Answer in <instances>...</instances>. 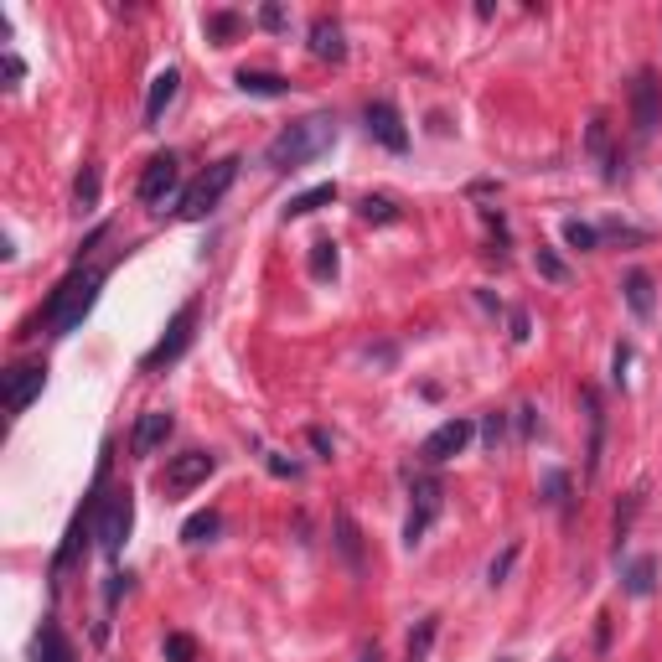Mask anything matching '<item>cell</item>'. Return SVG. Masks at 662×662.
Returning a JSON list of instances; mask_svg holds the SVG:
<instances>
[{
  "mask_svg": "<svg viewBox=\"0 0 662 662\" xmlns=\"http://www.w3.org/2000/svg\"><path fill=\"white\" fill-rule=\"evenodd\" d=\"M533 425H538L533 409H518V430H523V435H533Z\"/></svg>",
  "mask_w": 662,
  "mask_h": 662,
  "instance_id": "cell-39",
  "label": "cell"
},
{
  "mask_svg": "<svg viewBox=\"0 0 662 662\" xmlns=\"http://www.w3.org/2000/svg\"><path fill=\"white\" fill-rule=\"evenodd\" d=\"M337 244H331V238H321V244H311V275L316 280H337Z\"/></svg>",
  "mask_w": 662,
  "mask_h": 662,
  "instance_id": "cell-25",
  "label": "cell"
},
{
  "mask_svg": "<svg viewBox=\"0 0 662 662\" xmlns=\"http://www.w3.org/2000/svg\"><path fill=\"white\" fill-rule=\"evenodd\" d=\"M652 585H657V559L652 554H642V559H631V569H626V595H652Z\"/></svg>",
  "mask_w": 662,
  "mask_h": 662,
  "instance_id": "cell-20",
  "label": "cell"
},
{
  "mask_svg": "<svg viewBox=\"0 0 662 662\" xmlns=\"http://www.w3.org/2000/svg\"><path fill=\"white\" fill-rule=\"evenodd\" d=\"M564 244L585 254V249H595V244H600V233H595L590 223H580V218H569V223H564Z\"/></svg>",
  "mask_w": 662,
  "mask_h": 662,
  "instance_id": "cell-28",
  "label": "cell"
},
{
  "mask_svg": "<svg viewBox=\"0 0 662 662\" xmlns=\"http://www.w3.org/2000/svg\"><path fill=\"white\" fill-rule=\"evenodd\" d=\"M533 259H538V275H544V280H554V285H559V280H569V269H564V259H559L554 249L538 244V254H533Z\"/></svg>",
  "mask_w": 662,
  "mask_h": 662,
  "instance_id": "cell-33",
  "label": "cell"
},
{
  "mask_svg": "<svg viewBox=\"0 0 662 662\" xmlns=\"http://www.w3.org/2000/svg\"><path fill=\"white\" fill-rule=\"evenodd\" d=\"M238 182V156H223V161H213V166H207L202 176H197V182L182 192V207H176V218H207V213H213V207L223 202V192Z\"/></svg>",
  "mask_w": 662,
  "mask_h": 662,
  "instance_id": "cell-3",
  "label": "cell"
},
{
  "mask_svg": "<svg viewBox=\"0 0 662 662\" xmlns=\"http://www.w3.org/2000/svg\"><path fill=\"white\" fill-rule=\"evenodd\" d=\"M326 202H337V187H331V182H321V187H311V192L290 197V207H285V223H295V218H311V213H321Z\"/></svg>",
  "mask_w": 662,
  "mask_h": 662,
  "instance_id": "cell-19",
  "label": "cell"
},
{
  "mask_svg": "<svg viewBox=\"0 0 662 662\" xmlns=\"http://www.w3.org/2000/svg\"><path fill=\"white\" fill-rule=\"evenodd\" d=\"M337 549L347 554V564H352V569H363V533H357V523H352L347 513L337 518Z\"/></svg>",
  "mask_w": 662,
  "mask_h": 662,
  "instance_id": "cell-22",
  "label": "cell"
},
{
  "mask_svg": "<svg viewBox=\"0 0 662 662\" xmlns=\"http://www.w3.org/2000/svg\"><path fill=\"white\" fill-rule=\"evenodd\" d=\"M585 145H590V156H595L600 166H606V176L616 182V150H611V119H606V114H595V119H590Z\"/></svg>",
  "mask_w": 662,
  "mask_h": 662,
  "instance_id": "cell-17",
  "label": "cell"
},
{
  "mask_svg": "<svg viewBox=\"0 0 662 662\" xmlns=\"http://www.w3.org/2000/svg\"><path fill=\"white\" fill-rule=\"evenodd\" d=\"M42 388H47V368L42 363H16L6 373V409L11 414H26V409L42 399Z\"/></svg>",
  "mask_w": 662,
  "mask_h": 662,
  "instance_id": "cell-11",
  "label": "cell"
},
{
  "mask_svg": "<svg viewBox=\"0 0 662 662\" xmlns=\"http://www.w3.org/2000/svg\"><path fill=\"white\" fill-rule=\"evenodd\" d=\"M631 125H637V135H657L662 125V83L652 68H642L637 78H631Z\"/></svg>",
  "mask_w": 662,
  "mask_h": 662,
  "instance_id": "cell-8",
  "label": "cell"
},
{
  "mask_svg": "<svg viewBox=\"0 0 662 662\" xmlns=\"http://www.w3.org/2000/svg\"><path fill=\"white\" fill-rule=\"evenodd\" d=\"M513 564H518V544H507V549H502V554H497V559L487 564V585L497 590V585H502L507 575H513Z\"/></svg>",
  "mask_w": 662,
  "mask_h": 662,
  "instance_id": "cell-30",
  "label": "cell"
},
{
  "mask_svg": "<svg viewBox=\"0 0 662 662\" xmlns=\"http://www.w3.org/2000/svg\"><path fill=\"white\" fill-rule=\"evenodd\" d=\"M564 497H569V476L564 471H544V502L549 507H564Z\"/></svg>",
  "mask_w": 662,
  "mask_h": 662,
  "instance_id": "cell-34",
  "label": "cell"
},
{
  "mask_svg": "<svg viewBox=\"0 0 662 662\" xmlns=\"http://www.w3.org/2000/svg\"><path fill=\"white\" fill-rule=\"evenodd\" d=\"M192 331H197V300H187V306L182 311H176L171 316V326H166V337L156 342V347H150L145 352V373H156V368H166V363H176V357H182L187 347H192Z\"/></svg>",
  "mask_w": 662,
  "mask_h": 662,
  "instance_id": "cell-5",
  "label": "cell"
},
{
  "mask_svg": "<svg viewBox=\"0 0 662 662\" xmlns=\"http://www.w3.org/2000/svg\"><path fill=\"white\" fill-rule=\"evenodd\" d=\"M554 662H564V657H554Z\"/></svg>",
  "mask_w": 662,
  "mask_h": 662,
  "instance_id": "cell-41",
  "label": "cell"
},
{
  "mask_svg": "<svg viewBox=\"0 0 662 662\" xmlns=\"http://www.w3.org/2000/svg\"><path fill=\"white\" fill-rule=\"evenodd\" d=\"M357 213H363V223H399V207L388 202V197H363Z\"/></svg>",
  "mask_w": 662,
  "mask_h": 662,
  "instance_id": "cell-27",
  "label": "cell"
},
{
  "mask_svg": "<svg viewBox=\"0 0 662 662\" xmlns=\"http://www.w3.org/2000/svg\"><path fill=\"white\" fill-rule=\"evenodd\" d=\"M621 295H626V306H631V316H637V321H647V316H652V306H657V295H652V275H647V269H626Z\"/></svg>",
  "mask_w": 662,
  "mask_h": 662,
  "instance_id": "cell-16",
  "label": "cell"
},
{
  "mask_svg": "<svg viewBox=\"0 0 662 662\" xmlns=\"http://www.w3.org/2000/svg\"><path fill=\"white\" fill-rule=\"evenodd\" d=\"M409 497H414V507H409V523H404V544L414 549L419 538L430 533V523L440 518V497H445V487L435 476H409Z\"/></svg>",
  "mask_w": 662,
  "mask_h": 662,
  "instance_id": "cell-6",
  "label": "cell"
},
{
  "mask_svg": "<svg viewBox=\"0 0 662 662\" xmlns=\"http://www.w3.org/2000/svg\"><path fill=\"white\" fill-rule=\"evenodd\" d=\"M238 88H244V94H254V99H280L285 88H290V78H280V73H259V68H244V73H238Z\"/></svg>",
  "mask_w": 662,
  "mask_h": 662,
  "instance_id": "cell-18",
  "label": "cell"
},
{
  "mask_svg": "<svg viewBox=\"0 0 662 662\" xmlns=\"http://www.w3.org/2000/svg\"><path fill=\"white\" fill-rule=\"evenodd\" d=\"M171 430H176V419H171L166 409H150V414H140V419H135V430H130V450H135V456H156V450L171 440Z\"/></svg>",
  "mask_w": 662,
  "mask_h": 662,
  "instance_id": "cell-13",
  "label": "cell"
},
{
  "mask_svg": "<svg viewBox=\"0 0 662 662\" xmlns=\"http://www.w3.org/2000/svg\"><path fill=\"white\" fill-rule=\"evenodd\" d=\"M176 187H182V161H176L171 156V150H166V156H150L145 161V171H140V202H150V207H156V202H166Z\"/></svg>",
  "mask_w": 662,
  "mask_h": 662,
  "instance_id": "cell-9",
  "label": "cell"
},
{
  "mask_svg": "<svg viewBox=\"0 0 662 662\" xmlns=\"http://www.w3.org/2000/svg\"><path fill=\"white\" fill-rule=\"evenodd\" d=\"M331 145H337V119L331 114H306V119H295V125H285L275 140H269L264 166L269 171H300L306 161L326 156Z\"/></svg>",
  "mask_w": 662,
  "mask_h": 662,
  "instance_id": "cell-1",
  "label": "cell"
},
{
  "mask_svg": "<svg viewBox=\"0 0 662 662\" xmlns=\"http://www.w3.org/2000/svg\"><path fill=\"white\" fill-rule=\"evenodd\" d=\"M176 88H182V73H176V68L156 73V83H150V94H145V125H161L171 99H176Z\"/></svg>",
  "mask_w": 662,
  "mask_h": 662,
  "instance_id": "cell-15",
  "label": "cell"
},
{
  "mask_svg": "<svg viewBox=\"0 0 662 662\" xmlns=\"http://www.w3.org/2000/svg\"><path fill=\"white\" fill-rule=\"evenodd\" d=\"M213 471H218V456H213V450H182V456H171V461H166L161 487H166L171 497H182V492L202 487V481L213 476Z\"/></svg>",
  "mask_w": 662,
  "mask_h": 662,
  "instance_id": "cell-7",
  "label": "cell"
},
{
  "mask_svg": "<svg viewBox=\"0 0 662 662\" xmlns=\"http://www.w3.org/2000/svg\"><path fill=\"white\" fill-rule=\"evenodd\" d=\"M213 533H218V513H197V518H187V528H182L187 544H207Z\"/></svg>",
  "mask_w": 662,
  "mask_h": 662,
  "instance_id": "cell-29",
  "label": "cell"
},
{
  "mask_svg": "<svg viewBox=\"0 0 662 662\" xmlns=\"http://www.w3.org/2000/svg\"><path fill=\"white\" fill-rule=\"evenodd\" d=\"M259 26H269V32H280V26H285V11H280V6H264V11H259Z\"/></svg>",
  "mask_w": 662,
  "mask_h": 662,
  "instance_id": "cell-36",
  "label": "cell"
},
{
  "mask_svg": "<svg viewBox=\"0 0 662 662\" xmlns=\"http://www.w3.org/2000/svg\"><path fill=\"white\" fill-rule=\"evenodd\" d=\"M166 662H197V642L187 637V631H171L166 637Z\"/></svg>",
  "mask_w": 662,
  "mask_h": 662,
  "instance_id": "cell-31",
  "label": "cell"
},
{
  "mask_svg": "<svg viewBox=\"0 0 662 662\" xmlns=\"http://www.w3.org/2000/svg\"><path fill=\"white\" fill-rule=\"evenodd\" d=\"M481 440H487V450H497L502 440H507V414H487V419H481Z\"/></svg>",
  "mask_w": 662,
  "mask_h": 662,
  "instance_id": "cell-35",
  "label": "cell"
},
{
  "mask_svg": "<svg viewBox=\"0 0 662 662\" xmlns=\"http://www.w3.org/2000/svg\"><path fill=\"white\" fill-rule=\"evenodd\" d=\"M363 125H368V135L383 145V150H409V130H404V119H399V109L394 104H368L363 109Z\"/></svg>",
  "mask_w": 662,
  "mask_h": 662,
  "instance_id": "cell-12",
  "label": "cell"
},
{
  "mask_svg": "<svg viewBox=\"0 0 662 662\" xmlns=\"http://www.w3.org/2000/svg\"><path fill=\"white\" fill-rule=\"evenodd\" d=\"M311 52L321 63H347V42H342V26L331 16H316L311 21Z\"/></svg>",
  "mask_w": 662,
  "mask_h": 662,
  "instance_id": "cell-14",
  "label": "cell"
},
{
  "mask_svg": "<svg viewBox=\"0 0 662 662\" xmlns=\"http://www.w3.org/2000/svg\"><path fill=\"white\" fill-rule=\"evenodd\" d=\"M585 409H590V461H585V471L595 476V466H600V445H606V414H600V399L585 388Z\"/></svg>",
  "mask_w": 662,
  "mask_h": 662,
  "instance_id": "cell-21",
  "label": "cell"
},
{
  "mask_svg": "<svg viewBox=\"0 0 662 662\" xmlns=\"http://www.w3.org/2000/svg\"><path fill=\"white\" fill-rule=\"evenodd\" d=\"M435 631H440V616H425L414 631H409V662H425L430 647H435Z\"/></svg>",
  "mask_w": 662,
  "mask_h": 662,
  "instance_id": "cell-24",
  "label": "cell"
},
{
  "mask_svg": "<svg viewBox=\"0 0 662 662\" xmlns=\"http://www.w3.org/2000/svg\"><path fill=\"white\" fill-rule=\"evenodd\" d=\"M130 528H135V497H130V487H119V492H109V497H104L99 518H94V538H99V549H104L109 559H119V549H125Z\"/></svg>",
  "mask_w": 662,
  "mask_h": 662,
  "instance_id": "cell-4",
  "label": "cell"
},
{
  "mask_svg": "<svg viewBox=\"0 0 662 662\" xmlns=\"http://www.w3.org/2000/svg\"><path fill=\"white\" fill-rule=\"evenodd\" d=\"M125 590H130V575H109V590H104V595H109V606H114V600L125 595Z\"/></svg>",
  "mask_w": 662,
  "mask_h": 662,
  "instance_id": "cell-37",
  "label": "cell"
},
{
  "mask_svg": "<svg viewBox=\"0 0 662 662\" xmlns=\"http://www.w3.org/2000/svg\"><path fill=\"white\" fill-rule=\"evenodd\" d=\"M73 197H78V207H94V202H99V166H83Z\"/></svg>",
  "mask_w": 662,
  "mask_h": 662,
  "instance_id": "cell-32",
  "label": "cell"
},
{
  "mask_svg": "<svg viewBox=\"0 0 662 662\" xmlns=\"http://www.w3.org/2000/svg\"><path fill=\"white\" fill-rule=\"evenodd\" d=\"M528 337V316L523 311H513V342H523Z\"/></svg>",
  "mask_w": 662,
  "mask_h": 662,
  "instance_id": "cell-38",
  "label": "cell"
},
{
  "mask_svg": "<svg viewBox=\"0 0 662 662\" xmlns=\"http://www.w3.org/2000/svg\"><path fill=\"white\" fill-rule=\"evenodd\" d=\"M37 662H73V647L63 642V631H57V626H42V637H37Z\"/></svg>",
  "mask_w": 662,
  "mask_h": 662,
  "instance_id": "cell-23",
  "label": "cell"
},
{
  "mask_svg": "<svg viewBox=\"0 0 662 662\" xmlns=\"http://www.w3.org/2000/svg\"><path fill=\"white\" fill-rule=\"evenodd\" d=\"M357 662H383V652H378V647H368V652H363V657H357Z\"/></svg>",
  "mask_w": 662,
  "mask_h": 662,
  "instance_id": "cell-40",
  "label": "cell"
},
{
  "mask_svg": "<svg viewBox=\"0 0 662 662\" xmlns=\"http://www.w3.org/2000/svg\"><path fill=\"white\" fill-rule=\"evenodd\" d=\"M202 26H207V37H213L218 47H228V42L238 37V26H244V21H238L233 11H213V16H207Z\"/></svg>",
  "mask_w": 662,
  "mask_h": 662,
  "instance_id": "cell-26",
  "label": "cell"
},
{
  "mask_svg": "<svg viewBox=\"0 0 662 662\" xmlns=\"http://www.w3.org/2000/svg\"><path fill=\"white\" fill-rule=\"evenodd\" d=\"M99 285H104L99 269H73V275L52 290L47 311H42L47 326H52V337H68V331L83 326V316L94 311V300H99Z\"/></svg>",
  "mask_w": 662,
  "mask_h": 662,
  "instance_id": "cell-2",
  "label": "cell"
},
{
  "mask_svg": "<svg viewBox=\"0 0 662 662\" xmlns=\"http://www.w3.org/2000/svg\"><path fill=\"white\" fill-rule=\"evenodd\" d=\"M471 435H476L471 419H445V425L419 445V461H425V466H445L450 456H461V450L471 445Z\"/></svg>",
  "mask_w": 662,
  "mask_h": 662,
  "instance_id": "cell-10",
  "label": "cell"
}]
</instances>
